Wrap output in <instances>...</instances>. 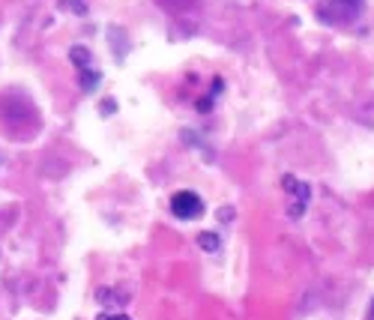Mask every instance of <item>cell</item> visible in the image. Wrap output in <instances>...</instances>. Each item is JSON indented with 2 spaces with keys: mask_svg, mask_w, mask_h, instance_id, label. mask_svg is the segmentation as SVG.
<instances>
[{
  "mask_svg": "<svg viewBox=\"0 0 374 320\" xmlns=\"http://www.w3.org/2000/svg\"><path fill=\"white\" fill-rule=\"evenodd\" d=\"M366 12V0H324L317 6V18L324 24H353Z\"/></svg>",
  "mask_w": 374,
  "mask_h": 320,
  "instance_id": "cell-1",
  "label": "cell"
},
{
  "mask_svg": "<svg viewBox=\"0 0 374 320\" xmlns=\"http://www.w3.org/2000/svg\"><path fill=\"white\" fill-rule=\"evenodd\" d=\"M171 209H174L177 218L191 222V218H198L200 213H204V200H200L195 191H177V195L171 198Z\"/></svg>",
  "mask_w": 374,
  "mask_h": 320,
  "instance_id": "cell-2",
  "label": "cell"
},
{
  "mask_svg": "<svg viewBox=\"0 0 374 320\" xmlns=\"http://www.w3.org/2000/svg\"><path fill=\"white\" fill-rule=\"evenodd\" d=\"M78 81H81V90H84V93H93L99 87V81H102V72L96 66H84V69H78Z\"/></svg>",
  "mask_w": 374,
  "mask_h": 320,
  "instance_id": "cell-3",
  "label": "cell"
},
{
  "mask_svg": "<svg viewBox=\"0 0 374 320\" xmlns=\"http://www.w3.org/2000/svg\"><path fill=\"white\" fill-rule=\"evenodd\" d=\"M281 182H285V186H288V195H299V200H308V195H312V191H308V186H306V182L303 180H294V177H285V180H281Z\"/></svg>",
  "mask_w": 374,
  "mask_h": 320,
  "instance_id": "cell-4",
  "label": "cell"
},
{
  "mask_svg": "<svg viewBox=\"0 0 374 320\" xmlns=\"http://www.w3.org/2000/svg\"><path fill=\"white\" fill-rule=\"evenodd\" d=\"M198 245H200V252H218V245H222V240H218V234L204 231V234L198 236Z\"/></svg>",
  "mask_w": 374,
  "mask_h": 320,
  "instance_id": "cell-5",
  "label": "cell"
},
{
  "mask_svg": "<svg viewBox=\"0 0 374 320\" xmlns=\"http://www.w3.org/2000/svg\"><path fill=\"white\" fill-rule=\"evenodd\" d=\"M60 9H69V12H75V15H84L87 3L84 0H60Z\"/></svg>",
  "mask_w": 374,
  "mask_h": 320,
  "instance_id": "cell-6",
  "label": "cell"
},
{
  "mask_svg": "<svg viewBox=\"0 0 374 320\" xmlns=\"http://www.w3.org/2000/svg\"><path fill=\"white\" fill-rule=\"evenodd\" d=\"M99 303H126V299H129V297H126V294H114V290H99Z\"/></svg>",
  "mask_w": 374,
  "mask_h": 320,
  "instance_id": "cell-7",
  "label": "cell"
},
{
  "mask_svg": "<svg viewBox=\"0 0 374 320\" xmlns=\"http://www.w3.org/2000/svg\"><path fill=\"white\" fill-rule=\"evenodd\" d=\"M218 218H222V222H231V218H234V209H231V207H222V209H218Z\"/></svg>",
  "mask_w": 374,
  "mask_h": 320,
  "instance_id": "cell-8",
  "label": "cell"
},
{
  "mask_svg": "<svg viewBox=\"0 0 374 320\" xmlns=\"http://www.w3.org/2000/svg\"><path fill=\"white\" fill-rule=\"evenodd\" d=\"M96 320H132L129 314H99Z\"/></svg>",
  "mask_w": 374,
  "mask_h": 320,
  "instance_id": "cell-9",
  "label": "cell"
},
{
  "mask_svg": "<svg viewBox=\"0 0 374 320\" xmlns=\"http://www.w3.org/2000/svg\"><path fill=\"white\" fill-rule=\"evenodd\" d=\"M368 320H374V303H371V308H368Z\"/></svg>",
  "mask_w": 374,
  "mask_h": 320,
  "instance_id": "cell-10",
  "label": "cell"
}]
</instances>
